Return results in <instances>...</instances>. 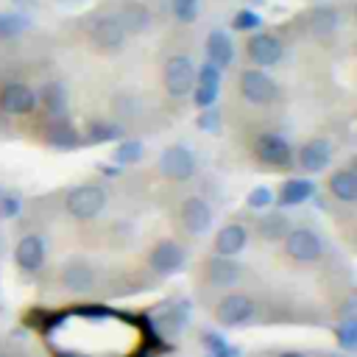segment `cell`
<instances>
[{"label": "cell", "instance_id": "1", "mask_svg": "<svg viewBox=\"0 0 357 357\" xmlns=\"http://www.w3.org/2000/svg\"><path fill=\"white\" fill-rule=\"evenodd\" d=\"M106 201H109V195H106V190L100 184H78V187H73L67 192L64 209L75 220H92V218H98L103 212Z\"/></svg>", "mask_w": 357, "mask_h": 357}, {"label": "cell", "instance_id": "2", "mask_svg": "<svg viewBox=\"0 0 357 357\" xmlns=\"http://www.w3.org/2000/svg\"><path fill=\"white\" fill-rule=\"evenodd\" d=\"M195 153L187 148V145H167L162 153H159V162H156V170L162 178L167 181H190L195 176Z\"/></svg>", "mask_w": 357, "mask_h": 357}, {"label": "cell", "instance_id": "3", "mask_svg": "<svg viewBox=\"0 0 357 357\" xmlns=\"http://www.w3.org/2000/svg\"><path fill=\"white\" fill-rule=\"evenodd\" d=\"M254 315H257V304H254V298L245 296V293H226V296L215 304V321H218L220 326H226V329L243 326V324L254 321Z\"/></svg>", "mask_w": 357, "mask_h": 357}, {"label": "cell", "instance_id": "4", "mask_svg": "<svg viewBox=\"0 0 357 357\" xmlns=\"http://www.w3.org/2000/svg\"><path fill=\"white\" fill-rule=\"evenodd\" d=\"M162 81L170 98H187L195 84V64L190 56H170L162 70Z\"/></svg>", "mask_w": 357, "mask_h": 357}, {"label": "cell", "instance_id": "5", "mask_svg": "<svg viewBox=\"0 0 357 357\" xmlns=\"http://www.w3.org/2000/svg\"><path fill=\"white\" fill-rule=\"evenodd\" d=\"M240 95L248 103H254V106H268V103L276 100L279 86H276V81L268 73L251 67V70H243L240 73Z\"/></svg>", "mask_w": 357, "mask_h": 357}, {"label": "cell", "instance_id": "6", "mask_svg": "<svg viewBox=\"0 0 357 357\" xmlns=\"http://www.w3.org/2000/svg\"><path fill=\"white\" fill-rule=\"evenodd\" d=\"M282 243H284V254L296 262H315L324 254V240L312 229H287Z\"/></svg>", "mask_w": 357, "mask_h": 357}, {"label": "cell", "instance_id": "7", "mask_svg": "<svg viewBox=\"0 0 357 357\" xmlns=\"http://www.w3.org/2000/svg\"><path fill=\"white\" fill-rule=\"evenodd\" d=\"M254 153H257V159L262 165L276 167V170L293 165V148H290V142L282 134H271V131L259 134L257 142H254Z\"/></svg>", "mask_w": 357, "mask_h": 357}, {"label": "cell", "instance_id": "8", "mask_svg": "<svg viewBox=\"0 0 357 357\" xmlns=\"http://www.w3.org/2000/svg\"><path fill=\"white\" fill-rule=\"evenodd\" d=\"M126 28L120 25L117 14H100L92 20L89 25V39L100 47V50H109V53H117L123 45H126Z\"/></svg>", "mask_w": 357, "mask_h": 357}, {"label": "cell", "instance_id": "9", "mask_svg": "<svg viewBox=\"0 0 357 357\" xmlns=\"http://www.w3.org/2000/svg\"><path fill=\"white\" fill-rule=\"evenodd\" d=\"M187 262V254L184 248L176 243V240H159L151 254H148V265L151 271H156L159 276H170V273H178Z\"/></svg>", "mask_w": 357, "mask_h": 357}, {"label": "cell", "instance_id": "10", "mask_svg": "<svg viewBox=\"0 0 357 357\" xmlns=\"http://www.w3.org/2000/svg\"><path fill=\"white\" fill-rule=\"evenodd\" d=\"M178 218H181V226H184L190 234H204V231L212 229L215 212H212V206H209L201 195H187V198L181 201Z\"/></svg>", "mask_w": 357, "mask_h": 357}, {"label": "cell", "instance_id": "11", "mask_svg": "<svg viewBox=\"0 0 357 357\" xmlns=\"http://www.w3.org/2000/svg\"><path fill=\"white\" fill-rule=\"evenodd\" d=\"M36 103H39L36 100V92L28 84H22V81H11V84H6L0 89V109L6 114H14V117L31 114L36 109Z\"/></svg>", "mask_w": 357, "mask_h": 357}, {"label": "cell", "instance_id": "12", "mask_svg": "<svg viewBox=\"0 0 357 357\" xmlns=\"http://www.w3.org/2000/svg\"><path fill=\"white\" fill-rule=\"evenodd\" d=\"M293 159L298 162V167H301L304 173H321V170H326L329 162H332V145H329V139H324V137L307 139V142L298 148V153H293Z\"/></svg>", "mask_w": 357, "mask_h": 357}, {"label": "cell", "instance_id": "13", "mask_svg": "<svg viewBox=\"0 0 357 357\" xmlns=\"http://www.w3.org/2000/svg\"><path fill=\"white\" fill-rule=\"evenodd\" d=\"M220 92V70L215 64H201V70H195V84H192V100L198 109H206L218 100Z\"/></svg>", "mask_w": 357, "mask_h": 357}, {"label": "cell", "instance_id": "14", "mask_svg": "<svg viewBox=\"0 0 357 357\" xmlns=\"http://www.w3.org/2000/svg\"><path fill=\"white\" fill-rule=\"evenodd\" d=\"M284 45L273 36V33H254L248 39V59L257 67H273L276 61H282Z\"/></svg>", "mask_w": 357, "mask_h": 357}, {"label": "cell", "instance_id": "15", "mask_svg": "<svg viewBox=\"0 0 357 357\" xmlns=\"http://www.w3.org/2000/svg\"><path fill=\"white\" fill-rule=\"evenodd\" d=\"M14 259H17V268H22L25 273H36L45 262V237L25 234L14 248Z\"/></svg>", "mask_w": 357, "mask_h": 357}, {"label": "cell", "instance_id": "16", "mask_svg": "<svg viewBox=\"0 0 357 357\" xmlns=\"http://www.w3.org/2000/svg\"><path fill=\"white\" fill-rule=\"evenodd\" d=\"M206 276H209V282L215 287H234L243 279V265L234 262L231 257L215 254V257L206 259Z\"/></svg>", "mask_w": 357, "mask_h": 357}, {"label": "cell", "instance_id": "17", "mask_svg": "<svg viewBox=\"0 0 357 357\" xmlns=\"http://www.w3.org/2000/svg\"><path fill=\"white\" fill-rule=\"evenodd\" d=\"M45 139H47V145H53L59 151H67V148H75L81 142V134L67 120V114H53L47 128H45Z\"/></svg>", "mask_w": 357, "mask_h": 357}, {"label": "cell", "instance_id": "18", "mask_svg": "<svg viewBox=\"0 0 357 357\" xmlns=\"http://www.w3.org/2000/svg\"><path fill=\"white\" fill-rule=\"evenodd\" d=\"M248 245V229L243 223H226L215 234V254L220 257H237Z\"/></svg>", "mask_w": 357, "mask_h": 357}, {"label": "cell", "instance_id": "19", "mask_svg": "<svg viewBox=\"0 0 357 357\" xmlns=\"http://www.w3.org/2000/svg\"><path fill=\"white\" fill-rule=\"evenodd\" d=\"M61 284L73 293H89L95 287V268L84 259H70L61 268Z\"/></svg>", "mask_w": 357, "mask_h": 357}, {"label": "cell", "instance_id": "20", "mask_svg": "<svg viewBox=\"0 0 357 357\" xmlns=\"http://www.w3.org/2000/svg\"><path fill=\"white\" fill-rule=\"evenodd\" d=\"M206 59H209V64H215L218 70H223V67H229V64L234 61V42L229 39V33L212 31V33L206 36Z\"/></svg>", "mask_w": 357, "mask_h": 357}, {"label": "cell", "instance_id": "21", "mask_svg": "<svg viewBox=\"0 0 357 357\" xmlns=\"http://www.w3.org/2000/svg\"><path fill=\"white\" fill-rule=\"evenodd\" d=\"M117 20H120V25L126 28V33H142V31H148V25H151V8H148L145 3H139V0H128V3L120 8Z\"/></svg>", "mask_w": 357, "mask_h": 357}, {"label": "cell", "instance_id": "22", "mask_svg": "<svg viewBox=\"0 0 357 357\" xmlns=\"http://www.w3.org/2000/svg\"><path fill=\"white\" fill-rule=\"evenodd\" d=\"M315 192V184L310 178H290L279 187V195H276V204L282 206H298L304 201H310V195Z\"/></svg>", "mask_w": 357, "mask_h": 357}, {"label": "cell", "instance_id": "23", "mask_svg": "<svg viewBox=\"0 0 357 357\" xmlns=\"http://www.w3.org/2000/svg\"><path fill=\"white\" fill-rule=\"evenodd\" d=\"M329 192L343 204H354L357 201V173L354 170H335L329 176Z\"/></svg>", "mask_w": 357, "mask_h": 357}, {"label": "cell", "instance_id": "24", "mask_svg": "<svg viewBox=\"0 0 357 357\" xmlns=\"http://www.w3.org/2000/svg\"><path fill=\"white\" fill-rule=\"evenodd\" d=\"M36 100H42V106L47 109V114H50V117H53V114H64V112H67V89H64V84H59V81L45 84V86H42V92L36 95Z\"/></svg>", "mask_w": 357, "mask_h": 357}, {"label": "cell", "instance_id": "25", "mask_svg": "<svg viewBox=\"0 0 357 357\" xmlns=\"http://www.w3.org/2000/svg\"><path fill=\"white\" fill-rule=\"evenodd\" d=\"M257 229H259V237L262 240H282L290 229V220L282 215V212H268L257 220Z\"/></svg>", "mask_w": 357, "mask_h": 357}, {"label": "cell", "instance_id": "26", "mask_svg": "<svg viewBox=\"0 0 357 357\" xmlns=\"http://www.w3.org/2000/svg\"><path fill=\"white\" fill-rule=\"evenodd\" d=\"M340 25V14L332 8V6H318V8H312V14H310V28L315 31V33H329V31H335Z\"/></svg>", "mask_w": 357, "mask_h": 357}, {"label": "cell", "instance_id": "27", "mask_svg": "<svg viewBox=\"0 0 357 357\" xmlns=\"http://www.w3.org/2000/svg\"><path fill=\"white\" fill-rule=\"evenodd\" d=\"M28 28V17L17 11H3L0 14V39H14Z\"/></svg>", "mask_w": 357, "mask_h": 357}, {"label": "cell", "instance_id": "28", "mask_svg": "<svg viewBox=\"0 0 357 357\" xmlns=\"http://www.w3.org/2000/svg\"><path fill=\"white\" fill-rule=\"evenodd\" d=\"M142 142L139 139H126V142H120L117 148H114V162L117 165H134V162H139L142 159Z\"/></svg>", "mask_w": 357, "mask_h": 357}, {"label": "cell", "instance_id": "29", "mask_svg": "<svg viewBox=\"0 0 357 357\" xmlns=\"http://www.w3.org/2000/svg\"><path fill=\"white\" fill-rule=\"evenodd\" d=\"M120 137V128L112 126V123H89L86 128V142L89 145H98V142H112Z\"/></svg>", "mask_w": 357, "mask_h": 357}, {"label": "cell", "instance_id": "30", "mask_svg": "<svg viewBox=\"0 0 357 357\" xmlns=\"http://www.w3.org/2000/svg\"><path fill=\"white\" fill-rule=\"evenodd\" d=\"M262 25V17L251 8H240L234 17H231V28L234 31H257Z\"/></svg>", "mask_w": 357, "mask_h": 357}, {"label": "cell", "instance_id": "31", "mask_svg": "<svg viewBox=\"0 0 357 357\" xmlns=\"http://www.w3.org/2000/svg\"><path fill=\"white\" fill-rule=\"evenodd\" d=\"M335 337H337L340 349L351 351L357 346V321H340V326L335 329Z\"/></svg>", "mask_w": 357, "mask_h": 357}, {"label": "cell", "instance_id": "32", "mask_svg": "<svg viewBox=\"0 0 357 357\" xmlns=\"http://www.w3.org/2000/svg\"><path fill=\"white\" fill-rule=\"evenodd\" d=\"M170 8L178 22H192L198 17V0H170Z\"/></svg>", "mask_w": 357, "mask_h": 357}, {"label": "cell", "instance_id": "33", "mask_svg": "<svg viewBox=\"0 0 357 357\" xmlns=\"http://www.w3.org/2000/svg\"><path fill=\"white\" fill-rule=\"evenodd\" d=\"M245 201H248L251 209H268L273 204V190L271 187H254Z\"/></svg>", "mask_w": 357, "mask_h": 357}, {"label": "cell", "instance_id": "34", "mask_svg": "<svg viewBox=\"0 0 357 357\" xmlns=\"http://www.w3.org/2000/svg\"><path fill=\"white\" fill-rule=\"evenodd\" d=\"M22 209V201L17 195H0V218H14L20 215Z\"/></svg>", "mask_w": 357, "mask_h": 357}, {"label": "cell", "instance_id": "35", "mask_svg": "<svg viewBox=\"0 0 357 357\" xmlns=\"http://www.w3.org/2000/svg\"><path fill=\"white\" fill-rule=\"evenodd\" d=\"M198 126H201V128H209V131H215V128H218V109L206 106V112L198 117Z\"/></svg>", "mask_w": 357, "mask_h": 357}, {"label": "cell", "instance_id": "36", "mask_svg": "<svg viewBox=\"0 0 357 357\" xmlns=\"http://www.w3.org/2000/svg\"><path fill=\"white\" fill-rule=\"evenodd\" d=\"M354 310H357V298L349 296L343 301V307H340V321H354Z\"/></svg>", "mask_w": 357, "mask_h": 357}, {"label": "cell", "instance_id": "37", "mask_svg": "<svg viewBox=\"0 0 357 357\" xmlns=\"http://www.w3.org/2000/svg\"><path fill=\"white\" fill-rule=\"evenodd\" d=\"M279 357H307L304 351H296V349H290V351H282Z\"/></svg>", "mask_w": 357, "mask_h": 357}, {"label": "cell", "instance_id": "38", "mask_svg": "<svg viewBox=\"0 0 357 357\" xmlns=\"http://www.w3.org/2000/svg\"><path fill=\"white\" fill-rule=\"evenodd\" d=\"M59 357H81V354H75V351H56Z\"/></svg>", "mask_w": 357, "mask_h": 357}, {"label": "cell", "instance_id": "39", "mask_svg": "<svg viewBox=\"0 0 357 357\" xmlns=\"http://www.w3.org/2000/svg\"><path fill=\"white\" fill-rule=\"evenodd\" d=\"M61 3H81V0H61Z\"/></svg>", "mask_w": 357, "mask_h": 357}, {"label": "cell", "instance_id": "40", "mask_svg": "<svg viewBox=\"0 0 357 357\" xmlns=\"http://www.w3.org/2000/svg\"><path fill=\"white\" fill-rule=\"evenodd\" d=\"M332 357H346V354H332Z\"/></svg>", "mask_w": 357, "mask_h": 357}, {"label": "cell", "instance_id": "41", "mask_svg": "<svg viewBox=\"0 0 357 357\" xmlns=\"http://www.w3.org/2000/svg\"><path fill=\"white\" fill-rule=\"evenodd\" d=\"M0 357H8V354H6V351H0Z\"/></svg>", "mask_w": 357, "mask_h": 357}]
</instances>
